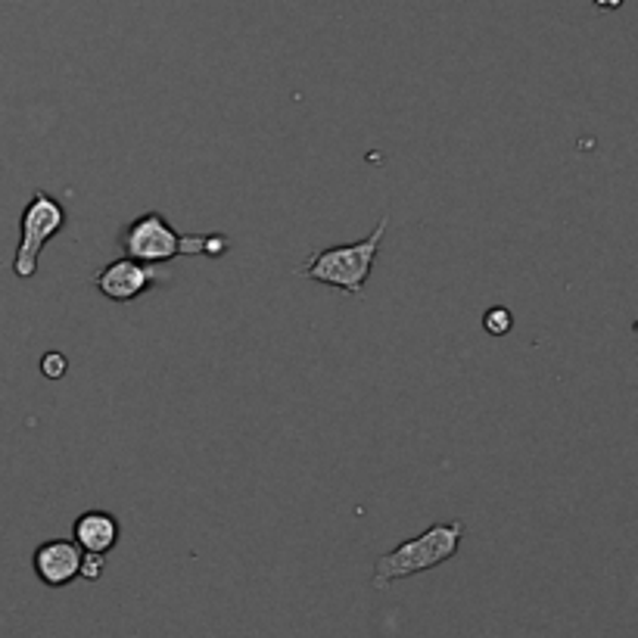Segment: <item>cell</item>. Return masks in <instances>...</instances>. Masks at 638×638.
<instances>
[{"label": "cell", "instance_id": "obj_9", "mask_svg": "<svg viewBox=\"0 0 638 638\" xmlns=\"http://www.w3.org/2000/svg\"><path fill=\"white\" fill-rule=\"evenodd\" d=\"M107 554H90V551H85L82 554V567H78V576L82 579H88V582H97L100 576H103V567H107V561H103Z\"/></svg>", "mask_w": 638, "mask_h": 638}, {"label": "cell", "instance_id": "obj_4", "mask_svg": "<svg viewBox=\"0 0 638 638\" xmlns=\"http://www.w3.org/2000/svg\"><path fill=\"white\" fill-rule=\"evenodd\" d=\"M66 221L69 212L60 199L50 197L47 191H35L32 194L23 212V237H20L16 256H13V274L20 281H28V278L38 274L45 246L66 228Z\"/></svg>", "mask_w": 638, "mask_h": 638}, {"label": "cell", "instance_id": "obj_7", "mask_svg": "<svg viewBox=\"0 0 638 638\" xmlns=\"http://www.w3.org/2000/svg\"><path fill=\"white\" fill-rule=\"evenodd\" d=\"M119 536H122V527L110 511H85L72 527V542L90 554L112 551L119 545Z\"/></svg>", "mask_w": 638, "mask_h": 638}, {"label": "cell", "instance_id": "obj_3", "mask_svg": "<svg viewBox=\"0 0 638 638\" xmlns=\"http://www.w3.org/2000/svg\"><path fill=\"white\" fill-rule=\"evenodd\" d=\"M464 532H467V527L462 520H445V524H433L430 529H424L415 539L398 542L396 549L377 557L371 586L375 589H390L396 579H408L415 573L433 570L445 561H452L462 549Z\"/></svg>", "mask_w": 638, "mask_h": 638}, {"label": "cell", "instance_id": "obj_2", "mask_svg": "<svg viewBox=\"0 0 638 638\" xmlns=\"http://www.w3.org/2000/svg\"><path fill=\"white\" fill-rule=\"evenodd\" d=\"M387 228H390V219H380L375 231L361 241L315 249L306 262L296 268V274L315 281V284L333 286L346 296H361L368 278H371V268L377 262V253H380Z\"/></svg>", "mask_w": 638, "mask_h": 638}, {"label": "cell", "instance_id": "obj_11", "mask_svg": "<svg viewBox=\"0 0 638 638\" xmlns=\"http://www.w3.org/2000/svg\"><path fill=\"white\" fill-rule=\"evenodd\" d=\"M594 7H601V10H616V7H623V0H594Z\"/></svg>", "mask_w": 638, "mask_h": 638}, {"label": "cell", "instance_id": "obj_5", "mask_svg": "<svg viewBox=\"0 0 638 638\" xmlns=\"http://www.w3.org/2000/svg\"><path fill=\"white\" fill-rule=\"evenodd\" d=\"M162 281H165V274H162L156 265H144L137 262V259H128V256L103 265V268L90 278L94 290H97L103 299H110V303H134V299H140L150 286L162 284Z\"/></svg>", "mask_w": 638, "mask_h": 638}, {"label": "cell", "instance_id": "obj_8", "mask_svg": "<svg viewBox=\"0 0 638 638\" xmlns=\"http://www.w3.org/2000/svg\"><path fill=\"white\" fill-rule=\"evenodd\" d=\"M483 328L486 333H492V336H505V333H511V328H514V315H511V308L505 306L486 308Z\"/></svg>", "mask_w": 638, "mask_h": 638}, {"label": "cell", "instance_id": "obj_6", "mask_svg": "<svg viewBox=\"0 0 638 638\" xmlns=\"http://www.w3.org/2000/svg\"><path fill=\"white\" fill-rule=\"evenodd\" d=\"M82 554L85 551L78 549L72 539H50L35 551V573L50 589H63L72 579H78Z\"/></svg>", "mask_w": 638, "mask_h": 638}, {"label": "cell", "instance_id": "obj_1", "mask_svg": "<svg viewBox=\"0 0 638 638\" xmlns=\"http://www.w3.org/2000/svg\"><path fill=\"white\" fill-rule=\"evenodd\" d=\"M119 249L144 265H165L177 256L219 259L231 249V241L224 234H177L162 212H144L122 228Z\"/></svg>", "mask_w": 638, "mask_h": 638}, {"label": "cell", "instance_id": "obj_10", "mask_svg": "<svg viewBox=\"0 0 638 638\" xmlns=\"http://www.w3.org/2000/svg\"><path fill=\"white\" fill-rule=\"evenodd\" d=\"M69 368V358L63 353H47L41 358V375L50 377V380H60V377L66 375Z\"/></svg>", "mask_w": 638, "mask_h": 638}]
</instances>
